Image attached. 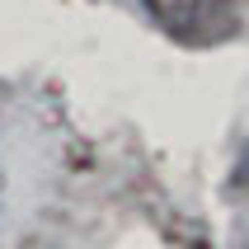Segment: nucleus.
<instances>
[{"instance_id": "1", "label": "nucleus", "mask_w": 249, "mask_h": 249, "mask_svg": "<svg viewBox=\"0 0 249 249\" xmlns=\"http://www.w3.org/2000/svg\"><path fill=\"white\" fill-rule=\"evenodd\" d=\"M169 38L188 47H212L240 28V0H141Z\"/></svg>"}, {"instance_id": "2", "label": "nucleus", "mask_w": 249, "mask_h": 249, "mask_svg": "<svg viewBox=\"0 0 249 249\" xmlns=\"http://www.w3.org/2000/svg\"><path fill=\"white\" fill-rule=\"evenodd\" d=\"M240 183L249 188V146H245V155H240Z\"/></svg>"}, {"instance_id": "3", "label": "nucleus", "mask_w": 249, "mask_h": 249, "mask_svg": "<svg viewBox=\"0 0 249 249\" xmlns=\"http://www.w3.org/2000/svg\"><path fill=\"white\" fill-rule=\"evenodd\" d=\"M0 193H5V179H0Z\"/></svg>"}]
</instances>
